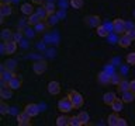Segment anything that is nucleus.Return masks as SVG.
Masks as SVG:
<instances>
[{
    "instance_id": "nucleus-10",
    "label": "nucleus",
    "mask_w": 135,
    "mask_h": 126,
    "mask_svg": "<svg viewBox=\"0 0 135 126\" xmlns=\"http://www.w3.org/2000/svg\"><path fill=\"white\" fill-rule=\"evenodd\" d=\"M13 88H10L8 86H2V88H0V98L2 99H8L11 98L13 95Z\"/></svg>"
},
{
    "instance_id": "nucleus-34",
    "label": "nucleus",
    "mask_w": 135,
    "mask_h": 126,
    "mask_svg": "<svg viewBox=\"0 0 135 126\" xmlns=\"http://www.w3.org/2000/svg\"><path fill=\"white\" fill-rule=\"evenodd\" d=\"M121 81V77L118 74H111V83L113 84H118Z\"/></svg>"
},
{
    "instance_id": "nucleus-22",
    "label": "nucleus",
    "mask_w": 135,
    "mask_h": 126,
    "mask_svg": "<svg viewBox=\"0 0 135 126\" xmlns=\"http://www.w3.org/2000/svg\"><path fill=\"white\" fill-rule=\"evenodd\" d=\"M117 86H118V91H120V92H124L127 90H129V81H128V80H125V78L121 80Z\"/></svg>"
},
{
    "instance_id": "nucleus-11",
    "label": "nucleus",
    "mask_w": 135,
    "mask_h": 126,
    "mask_svg": "<svg viewBox=\"0 0 135 126\" xmlns=\"http://www.w3.org/2000/svg\"><path fill=\"white\" fill-rule=\"evenodd\" d=\"M11 13H13L11 3H2L0 4V15L7 17V15H11Z\"/></svg>"
},
{
    "instance_id": "nucleus-3",
    "label": "nucleus",
    "mask_w": 135,
    "mask_h": 126,
    "mask_svg": "<svg viewBox=\"0 0 135 126\" xmlns=\"http://www.w3.org/2000/svg\"><path fill=\"white\" fill-rule=\"evenodd\" d=\"M16 119H17V125L18 126H28L30 123H31V116H30L25 111L17 113Z\"/></svg>"
},
{
    "instance_id": "nucleus-36",
    "label": "nucleus",
    "mask_w": 135,
    "mask_h": 126,
    "mask_svg": "<svg viewBox=\"0 0 135 126\" xmlns=\"http://www.w3.org/2000/svg\"><path fill=\"white\" fill-rule=\"evenodd\" d=\"M127 34H128V35H129V38H131V39H135V28H131V29H128V31H127Z\"/></svg>"
},
{
    "instance_id": "nucleus-7",
    "label": "nucleus",
    "mask_w": 135,
    "mask_h": 126,
    "mask_svg": "<svg viewBox=\"0 0 135 126\" xmlns=\"http://www.w3.org/2000/svg\"><path fill=\"white\" fill-rule=\"evenodd\" d=\"M24 111L27 112L31 118H34V116H37L38 113H40V107H38L37 104H28V105H25Z\"/></svg>"
},
{
    "instance_id": "nucleus-6",
    "label": "nucleus",
    "mask_w": 135,
    "mask_h": 126,
    "mask_svg": "<svg viewBox=\"0 0 135 126\" xmlns=\"http://www.w3.org/2000/svg\"><path fill=\"white\" fill-rule=\"evenodd\" d=\"M32 70H34V73H35V74L45 73V70H46V63H45V60H38V62H35V63L32 65Z\"/></svg>"
},
{
    "instance_id": "nucleus-18",
    "label": "nucleus",
    "mask_w": 135,
    "mask_h": 126,
    "mask_svg": "<svg viewBox=\"0 0 135 126\" xmlns=\"http://www.w3.org/2000/svg\"><path fill=\"white\" fill-rule=\"evenodd\" d=\"M20 10H21L23 14L30 15V14H32V13H34V6L31 3H23V4H21V7H20Z\"/></svg>"
},
{
    "instance_id": "nucleus-37",
    "label": "nucleus",
    "mask_w": 135,
    "mask_h": 126,
    "mask_svg": "<svg viewBox=\"0 0 135 126\" xmlns=\"http://www.w3.org/2000/svg\"><path fill=\"white\" fill-rule=\"evenodd\" d=\"M13 39H14L16 42H18L21 39V32H16L14 35H13Z\"/></svg>"
},
{
    "instance_id": "nucleus-38",
    "label": "nucleus",
    "mask_w": 135,
    "mask_h": 126,
    "mask_svg": "<svg viewBox=\"0 0 135 126\" xmlns=\"http://www.w3.org/2000/svg\"><path fill=\"white\" fill-rule=\"evenodd\" d=\"M129 90L135 92V80H132V81H129Z\"/></svg>"
},
{
    "instance_id": "nucleus-1",
    "label": "nucleus",
    "mask_w": 135,
    "mask_h": 126,
    "mask_svg": "<svg viewBox=\"0 0 135 126\" xmlns=\"http://www.w3.org/2000/svg\"><path fill=\"white\" fill-rule=\"evenodd\" d=\"M58 109H59L62 113H68V112H70L72 109H75L73 104H72V101H70V98H69V95L65 97V98H62V99H59Z\"/></svg>"
},
{
    "instance_id": "nucleus-35",
    "label": "nucleus",
    "mask_w": 135,
    "mask_h": 126,
    "mask_svg": "<svg viewBox=\"0 0 135 126\" xmlns=\"http://www.w3.org/2000/svg\"><path fill=\"white\" fill-rule=\"evenodd\" d=\"M128 123H127V120L124 119V118H118V122H117V126H127Z\"/></svg>"
},
{
    "instance_id": "nucleus-14",
    "label": "nucleus",
    "mask_w": 135,
    "mask_h": 126,
    "mask_svg": "<svg viewBox=\"0 0 135 126\" xmlns=\"http://www.w3.org/2000/svg\"><path fill=\"white\" fill-rule=\"evenodd\" d=\"M111 107V109H113V112H121L122 111V107H124V101H122L121 98H115L114 99V102L110 105Z\"/></svg>"
},
{
    "instance_id": "nucleus-19",
    "label": "nucleus",
    "mask_w": 135,
    "mask_h": 126,
    "mask_svg": "<svg viewBox=\"0 0 135 126\" xmlns=\"http://www.w3.org/2000/svg\"><path fill=\"white\" fill-rule=\"evenodd\" d=\"M40 21H44V20H41V18H40V15H38L37 13H32V14H30V15H28L27 24H28V25H32V27H35V25L40 23Z\"/></svg>"
},
{
    "instance_id": "nucleus-16",
    "label": "nucleus",
    "mask_w": 135,
    "mask_h": 126,
    "mask_svg": "<svg viewBox=\"0 0 135 126\" xmlns=\"http://www.w3.org/2000/svg\"><path fill=\"white\" fill-rule=\"evenodd\" d=\"M122 97H121V99L124 101V102H132V101L135 99V92H132L131 90H127L124 92H121Z\"/></svg>"
},
{
    "instance_id": "nucleus-32",
    "label": "nucleus",
    "mask_w": 135,
    "mask_h": 126,
    "mask_svg": "<svg viewBox=\"0 0 135 126\" xmlns=\"http://www.w3.org/2000/svg\"><path fill=\"white\" fill-rule=\"evenodd\" d=\"M127 63L135 66V52H131V53L127 55Z\"/></svg>"
},
{
    "instance_id": "nucleus-20",
    "label": "nucleus",
    "mask_w": 135,
    "mask_h": 126,
    "mask_svg": "<svg viewBox=\"0 0 135 126\" xmlns=\"http://www.w3.org/2000/svg\"><path fill=\"white\" fill-rule=\"evenodd\" d=\"M7 84H8V87H10V88H13V90H18V88L21 87V80L14 76V77H13Z\"/></svg>"
},
{
    "instance_id": "nucleus-5",
    "label": "nucleus",
    "mask_w": 135,
    "mask_h": 126,
    "mask_svg": "<svg viewBox=\"0 0 135 126\" xmlns=\"http://www.w3.org/2000/svg\"><path fill=\"white\" fill-rule=\"evenodd\" d=\"M113 29L117 34H122L124 31H127L125 29V21L121 20V18H115L113 21Z\"/></svg>"
},
{
    "instance_id": "nucleus-17",
    "label": "nucleus",
    "mask_w": 135,
    "mask_h": 126,
    "mask_svg": "<svg viewBox=\"0 0 135 126\" xmlns=\"http://www.w3.org/2000/svg\"><path fill=\"white\" fill-rule=\"evenodd\" d=\"M56 125L58 126H68V125H70V118L68 116L66 113H63V115L56 118Z\"/></svg>"
},
{
    "instance_id": "nucleus-41",
    "label": "nucleus",
    "mask_w": 135,
    "mask_h": 126,
    "mask_svg": "<svg viewBox=\"0 0 135 126\" xmlns=\"http://www.w3.org/2000/svg\"><path fill=\"white\" fill-rule=\"evenodd\" d=\"M134 17H135V10H134Z\"/></svg>"
},
{
    "instance_id": "nucleus-28",
    "label": "nucleus",
    "mask_w": 135,
    "mask_h": 126,
    "mask_svg": "<svg viewBox=\"0 0 135 126\" xmlns=\"http://www.w3.org/2000/svg\"><path fill=\"white\" fill-rule=\"evenodd\" d=\"M8 112H10V107H8L3 99L2 102H0V113H2V115H7Z\"/></svg>"
},
{
    "instance_id": "nucleus-2",
    "label": "nucleus",
    "mask_w": 135,
    "mask_h": 126,
    "mask_svg": "<svg viewBox=\"0 0 135 126\" xmlns=\"http://www.w3.org/2000/svg\"><path fill=\"white\" fill-rule=\"evenodd\" d=\"M17 50V42L14 39L10 41H4V44L2 45V53L3 55H11Z\"/></svg>"
},
{
    "instance_id": "nucleus-15",
    "label": "nucleus",
    "mask_w": 135,
    "mask_h": 126,
    "mask_svg": "<svg viewBox=\"0 0 135 126\" xmlns=\"http://www.w3.org/2000/svg\"><path fill=\"white\" fill-rule=\"evenodd\" d=\"M115 98H117V97H115V92L108 91V92H105V94L103 95V102H104L105 105H111Z\"/></svg>"
},
{
    "instance_id": "nucleus-9",
    "label": "nucleus",
    "mask_w": 135,
    "mask_h": 126,
    "mask_svg": "<svg viewBox=\"0 0 135 126\" xmlns=\"http://www.w3.org/2000/svg\"><path fill=\"white\" fill-rule=\"evenodd\" d=\"M131 44H132V39L129 38L128 34H124V35H121L120 36V39H118V45L121 46V48H129Z\"/></svg>"
},
{
    "instance_id": "nucleus-39",
    "label": "nucleus",
    "mask_w": 135,
    "mask_h": 126,
    "mask_svg": "<svg viewBox=\"0 0 135 126\" xmlns=\"http://www.w3.org/2000/svg\"><path fill=\"white\" fill-rule=\"evenodd\" d=\"M31 2H32L34 4H41V3H42V0H31Z\"/></svg>"
},
{
    "instance_id": "nucleus-23",
    "label": "nucleus",
    "mask_w": 135,
    "mask_h": 126,
    "mask_svg": "<svg viewBox=\"0 0 135 126\" xmlns=\"http://www.w3.org/2000/svg\"><path fill=\"white\" fill-rule=\"evenodd\" d=\"M35 13H37L38 15H40V18H41V20H44V21H45V20L49 17V14H48V11H46L45 6H44V7H38Z\"/></svg>"
},
{
    "instance_id": "nucleus-25",
    "label": "nucleus",
    "mask_w": 135,
    "mask_h": 126,
    "mask_svg": "<svg viewBox=\"0 0 135 126\" xmlns=\"http://www.w3.org/2000/svg\"><path fill=\"white\" fill-rule=\"evenodd\" d=\"M4 66H6V70L14 71L16 67H17V63H16V60H13V59H7V60L4 62Z\"/></svg>"
},
{
    "instance_id": "nucleus-40",
    "label": "nucleus",
    "mask_w": 135,
    "mask_h": 126,
    "mask_svg": "<svg viewBox=\"0 0 135 126\" xmlns=\"http://www.w3.org/2000/svg\"><path fill=\"white\" fill-rule=\"evenodd\" d=\"M2 3H11V0H0Z\"/></svg>"
},
{
    "instance_id": "nucleus-4",
    "label": "nucleus",
    "mask_w": 135,
    "mask_h": 126,
    "mask_svg": "<svg viewBox=\"0 0 135 126\" xmlns=\"http://www.w3.org/2000/svg\"><path fill=\"white\" fill-rule=\"evenodd\" d=\"M69 98H70V101H72V104H73L75 108H80L83 105V97L78 91H70Z\"/></svg>"
},
{
    "instance_id": "nucleus-12",
    "label": "nucleus",
    "mask_w": 135,
    "mask_h": 126,
    "mask_svg": "<svg viewBox=\"0 0 135 126\" xmlns=\"http://www.w3.org/2000/svg\"><path fill=\"white\" fill-rule=\"evenodd\" d=\"M97 81H99L100 84H110L111 83V74L105 73V71H101V73H99V76H97Z\"/></svg>"
},
{
    "instance_id": "nucleus-29",
    "label": "nucleus",
    "mask_w": 135,
    "mask_h": 126,
    "mask_svg": "<svg viewBox=\"0 0 135 126\" xmlns=\"http://www.w3.org/2000/svg\"><path fill=\"white\" fill-rule=\"evenodd\" d=\"M82 125H83V123H82V120H80L79 115L70 118V126H82Z\"/></svg>"
},
{
    "instance_id": "nucleus-26",
    "label": "nucleus",
    "mask_w": 135,
    "mask_h": 126,
    "mask_svg": "<svg viewBox=\"0 0 135 126\" xmlns=\"http://www.w3.org/2000/svg\"><path fill=\"white\" fill-rule=\"evenodd\" d=\"M2 39H3V41H10V39H13V32H11V29H8V28L3 29V31H2Z\"/></svg>"
},
{
    "instance_id": "nucleus-21",
    "label": "nucleus",
    "mask_w": 135,
    "mask_h": 126,
    "mask_svg": "<svg viewBox=\"0 0 135 126\" xmlns=\"http://www.w3.org/2000/svg\"><path fill=\"white\" fill-rule=\"evenodd\" d=\"M118 118H120V116L117 115V112H113V113H110V115H108V118H107V123H108L110 126H117Z\"/></svg>"
},
{
    "instance_id": "nucleus-31",
    "label": "nucleus",
    "mask_w": 135,
    "mask_h": 126,
    "mask_svg": "<svg viewBox=\"0 0 135 126\" xmlns=\"http://www.w3.org/2000/svg\"><path fill=\"white\" fill-rule=\"evenodd\" d=\"M45 8H46V11H48V14L52 15L54 13H55V8H56V7H55V4H54L52 2H49V3L45 4Z\"/></svg>"
},
{
    "instance_id": "nucleus-8",
    "label": "nucleus",
    "mask_w": 135,
    "mask_h": 126,
    "mask_svg": "<svg viewBox=\"0 0 135 126\" xmlns=\"http://www.w3.org/2000/svg\"><path fill=\"white\" fill-rule=\"evenodd\" d=\"M48 92L52 95H58L61 92V84L58 81H49L48 83Z\"/></svg>"
},
{
    "instance_id": "nucleus-13",
    "label": "nucleus",
    "mask_w": 135,
    "mask_h": 126,
    "mask_svg": "<svg viewBox=\"0 0 135 126\" xmlns=\"http://www.w3.org/2000/svg\"><path fill=\"white\" fill-rule=\"evenodd\" d=\"M100 17L99 15H89L87 18H86V24L89 25V27H94L97 28L100 25Z\"/></svg>"
},
{
    "instance_id": "nucleus-27",
    "label": "nucleus",
    "mask_w": 135,
    "mask_h": 126,
    "mask_svg": "<svg viewBox=\"0 0 135 126\" xmlns=\"http://www.w3.org/2000/svg\"><path fill=\"white\" fill-rule=\"evenodd\" d=\"M79 118H80V120H82V123L83 125H89V122H90V116H89V113L86 111H82L79 113Z\"/></svg>"
},
{
    "instance_id": "nucleus-30",
    "label": "nucleus",
    "mask_w": 135,
    "mask_h": 126,
    "mask_svg": "<svg viewBox=\"0 0 135 126\" xmlns=\"http://www.w3.org/2000/svg\"><path fill=\"white\" fill-rule=\"evenodd\" d=\"M83 4H84L83 0H70V6L73 8H82Z\"/></svg>"
},
{
    "instance_id": "nucleus-24",
    "label": "nucleus",
    "mask_w": 135,
    "mask_h": 126,
    "mask_svg": "<svg viewBox=\"0 0 135 126\" xmlns=\"http://www.w3.org/2000/svg\"><path fill=\"white\" fill-rule=\"evenodd\" d=\"M97 29V35L99 36H101V38H105V36H108V29H107V27H104V25H99V27L96 28Z\"/></svg>"
},
{
    "instance_id": "nucleus-33",
    "label": "nucleus",
    "mask_w": 135,
    "mask_h": 126,
    "mask_svg": "<svg viewBox=\"0 0 135 126\" xmlns=\"http://www.w3.org/2000/svg\"><path fill=\"white\" fill-rule=\"evenodd\" d=\"M44 29H45V23H44V21H40V23L35 25V31L37 32H42Z\"/></svg>"
}]
</instances>
